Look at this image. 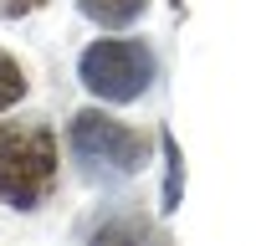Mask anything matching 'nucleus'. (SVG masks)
I'll return each mask as SVG.
<instances>
[{"mask_svg":"<svg viewBox=\"0 0 256 246\" xmlns=\"http://www.w3.org/2000/svg\"><path fill=\"white\" fill-rule=\"evenodd\" d=\"M77 10L98 26H128V20H138L144 0H77Z\"/></svg>","mask_w":256,"mask_h":246,"instance_id":"obj_4","label":"nucleus"},{"mask_svg":"<svg viewBox=\"0 0 256 246\" xmlns=\"http://www.w3.org/2000/svg\"><path fill=\"white\" fill-rule=\"evenodd\" d=\"M82 88L108 98V102H134L154 82V56L144 41H92L77 62Z\"/></svg>","mask_w":256,"mask_h":246,"instance_id":"obj_2","label":"nucleus"},{"mask_svg":"<svg viewBox=\"0 0 256 246\" xmlns=\"http://www.w3.org/2000/svg\"><path fill=\"white\" fill-rule=\"evenodd\" d=\"M20 98H26V72H20L10 56H0V113H6L10 102H20Z\"/></svg>","mask_w":256,"mask_h":246,"instance_id":"obj_5","label":"nucleus"},{"mask_svg":"<svg viewBox=\"0 0 256 246\" xmlns=\"http://www.w3.org/2000/svg\"><path fill=\"white\" fill-rule=\"evenodd\" d=\"M72 149L88 164H102V170H113V174H134L144 164V138L134 128H123L118 118L92 113V108L72 118Z\"/></svg>","mask_w":256,"mask_h":246,"instance_id":"obj_3","label":"nucleus"},{"mask_svg":"<svg viewBox=\"0 0 256 246\" xmlns=\"http://www.w3.org/2000/svg\"><path fill=\"white\" fill-rule=\"evenodd\" d=\"M56 184V138L41 123L0 128V200L16 210H36Z\"/></svg>","mask_w":256,"mask_h":246,"instance_id":"obj_1","label":"nucleus"},{"mask_svg":"<svg viewBox=\"0 0 256 246\" xmlns=\"http://www.w3.org/2000/svg\"><path fill=\"white\" fill-rule=\"evenodd\" d=\"M36 6H46V0H0V16H31Z\"/></svg>","mask_w":256,"mask_h":246,"instance_id":"obj_6","label":"nucleus"}]
</instances>
